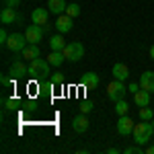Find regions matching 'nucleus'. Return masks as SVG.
<instances>
[{"label": "nucleus", "mask_w": 154, "mask_h": 154, "mask_svg": "<svg viewBox=\"0 0 154 154\" xmlns=\"http://www.w3.org/2000/svg\"><path fill=\"white\" fill-rule=\"evenodd\" d=\"M148 56H150V58L154 60V45H152V48H150V51H148Z\"/></svg>", "instance_id": "nucleus-34"}, {"label": "nucleus", "mask_w": 154, "mask_h": 154, "mask_svg": "<svg viewBox=\"0 0 154 154\" xmlns=\"http://www.w3.org/2000/svg\"><path fill=\"white\" fill-rule=\"evenodd\" d=\"M152 134H154V125L150 121H140V123H136L134 125V131H131V138H134V142L144 146V144H148L152 140Z\"/></svg>", "instance_id": "nucleus-1"}, {"label": "nucleus", "mask_w": 154, "mask_h": 154, "mask_svg": "<svg viewBox=\"0 0 154 154\" xmlns=\"http://www.w3.org/2000/svg\"><path fill=\"white\" fill-rule=\"evenodd\" d=\"M48 31H45V27H39V25H29L27 27V31H25V37H27V41L29 43H39L43 35H45Z\"/></svg>", "instance_id": "nucleus-6"}, {"label": "nucleus", "mask_w": 154, "mask_h": 154, "mask_svg": "<svg viewBox=\"0 0 154 154\" xmlns=\"http://www.w3.org/2000/svg\"><path fill=\"white\" fill-rule=\"evenodd\" d=\"M17 17H19V12L14 11V8H11V6H4L2 8V12H0V23L4 25H12V23H17Z\"/></svg>", "instance_id": "nucleus-11"}, {"label": "nucleus", "mask_w": 154, "mask_h": 154, "mask_svg": "<svg viewBox=\"0 0 154 154\" xmlns=\"http://www.w3.org/2000/svg\"><path fill=\"white\" fill-rule=\"evenodd\" d=\"M146 154H154V146H148L146 148Z\"/></svg>", "instance_id": "nucleus-33"}, {"label": "nucleus", "mask_w": 154, "mask_h": 154, "mask_svg": "<svg viewBox=\"0 0 154 154\" xmlns=\"http://www.w3.org/2000/svg\"><path fill=\"white\" fill-rule=\"evenodd\" d=\"M88 119H86V115H76V117L72 119V128H74V131H78V134H84V131L88 130Z\"/></svg>", "instance_id": "nucleus-13"}, {"label": "nucleus", "mask_w": 154, "mask_h": 154, "mask_svg": "<svg viewBox=\"0 0 154 154\" xmlns=\"http://www.w3.org/2000/svg\"><path fill=\"white\" fill-rule=\"evenodd\" d=\"M12 80H14L12 76H2V78H0V82H2V86H11V84H12Z\"/></svg>", "instance_id": "nucleus-30"}, {"label": "nucleus", "mask_w": 154, "mask_h": 154, "mask_svg": "<svg viewBox=\"0 0 154 154\" xmlns=\"http://www.w3.org/2000/svg\"><path fill=\"white\" fill-rule=\"evenodd\" d=\"M64 60H66L64 51H56V49H51V54L48 56V62L54 66V68H60V66L64 64Z\"/></svg>", "instance_id": "nucleus-19"}, {"label": "nucleus", "mask_w": 154, "mask_h": 154, "mask_svg": "<svg viewBox=\"0 0 154 154\" xmlns=\"http://www.w3.org/2000/svg\"><path fill=\"white\" fill-rule=\"evenodd\" d=\"M140 119L152 121L154 119V109H150V107H140Z\"/></svg>", "instance_id": "nucleus-22"}, {"label": "nucleus", "mask_w": 154, "mask_h": 154, "mask_svg": "<svg viewBox=\"0 0 154 154\" xmlns=\"http://www.w3.org/2000/svg\"><path fill=\"white\" fill-rule=\"evenodd\" d=\"M68 43H66V39H64V33H58V35H51L49 37V48L56 49V51H64Z\"/></svg>", "instance_id": "nucleus-16"}, {"label": "nucleus", "mask_w": 154, "mask_h": 154, "mask_svg": "<svg viewBox=\"0 0 154 154\" xmlns=\"http://www.w3.org/2000/svg\"><path fill=\"white\" fill-rule=\"evenodd\" d=\"M91 109H93V103H91V101H82V103H80V111H82V113H88Z\"/></svg>", "instance_id": "nucleus-28"}, {"label": "nucleus", "mask_w": 154, "mask_h": 154, "mask_svg": "<svg viewBox=\"0 0 154 154\" xmlns=\"http://www.w3.org/2000/svg\"><path fill=\"white\" fill-rule=\"evenodd\" d=\"M29 74V66H25V62H21V60H14L11 64V76L17 80V78H23V76H27Z\"/></svg>", "instance_id": "nucleus-9"}, {"label": "nucleus", "mask_w": 154, "mask_h": 154, "mask_svg": "<svg viewBox=\"0 0 154 154\" xmlns=\"http://www.w3.org/2000/svg\"><path fill=\"white\" fill-rule=\"evenodd\" d=\"M82 86L84 88H97L99 86V76L95 72H86L82 76Z\"/></svg>", "instance_id": "nucleus-20"}, {"label": "nucleus", "mask_w": 154, "mask_h": 154, "mask_svg": "<svg viewBox=\"0 0 154 154\" xmlns=\"http://www.w3.org/2000/svg\"><path fill=\"white\" fill-rule=\"evenodd\" d=\"M66 14H68V17H72V19H76V17L80 14V6H78V4H68Z\"/></svg>", "instance_id": "nucleus-24"}, {"label": "nucleus", "mask_w": 154, "mask_h": 154, "mask_svg": "<svg viewBox=\"0 0 154 154\" xmlns=\"http://www.w3.org/2000/svg\"><path fill=\"white\" fill-rule=\"evenodd\" d=\"M51 82H54V84H64V74H62V72L51 74Z\"/></svg>", "instance_id": "nucleus-26"}, {"label": "nucleus", "mask_w": 154, "mask_h": 154, "mask_svg": "<svg viewBox=\"0 0 154 154\" xmlns=\"http://www.w3.org/2000/svg\"><path fill=\"white\" fill-rule=\"evenodd\" d=\"M8 33H6V29H0V43H2V45H4V48H6V41H8Z\"/></svg>", "instance_id": "nucleus-29"}, {"label": "nucleus", "mask_w": 154, "mask_h": 154, "mask_svg": "<svg viewBox=\"0 0 154 154\" xmlns=\"http://www.w3.org/2000/svg\"><path fill=\"white\" fill-rule=\"evenodd\" d=\"M134 103H136L138 107H148L150 105V93L144 91V88H140V91L134 95Z\"/></svg>", "instance_id": "nucleus-17"}, {"label": "nucleus", "mask_w": 154, "mask_h": 154, "mask_svg": "<svg viewBox=\"0 0 154 154\" xmlns=\"http://www.w3.org/2000/svg\"><path fill=\"white\" fill-rule=\"evenodd\" d=\"M21 58L23 60H35V58H39V48H37V43H29L27 48L21 51Z\"/></svg>", "instance_id": "nucleus-18"}, {"label": "nucleus", "mask_w": 154, "mask_h": 154, "mask_svg": "<svg viewBox=\"0 0 154 154\" xmlns=\"http://www.w3.org/2000/svg\"><path fill=\"white\" fill-rule=\"evenodd\" d=\"M74 19L72 17H68L66 12L64 14H58V21H56V29H58V33H70L72 31V27H74V23H72Z\"/></svg>", "instance_id": "nucleus-7"}, {"label": "nucleus", "mask_w": 154, "mask_h": 154, "mask_svg": "<svg viewBox=\"0 0 154 154\" xmlns=\"http://www.w3.org/2000/svg\"><path fill=\"white\" fill-rule=\"evenodd\" d=\"M49 66H51V64L43 58L31 60V62H29V76H48Z\"/></svg>", "instance_id": "nucleus-3"}, {"label": "nucleus", "mask_w": 154, "mask_h": 154, "mask_svg": "<svg viewBox=\"0 0 154 154\" xmlns=\"http://www.w3.org/2000/svg\"><path fill=\"white\" fill-rule=\"evenodd\" d=\"M27 43H29V41H27V37H25L23 33H12V35L8 37V41H6V48L11 49V51H17V54H19V51H23V49L27 48Z\"/></svg>", "instance_id": "nucleus-5"}, {"label": "nucleus", "mask_w": 154, "mask_h": 154, "mask_svg": "<svg viewBox=\"0 0 154 154\" xmlns=\"http://www.w3.org/2000/svg\"><path fill=\"white\" fill-rule=\"evenodd\" d=\"M64 56L68 62H78V60H82L84 56V45L80 41H70L66 48H64Z\"/></svg>", "instance_id": "nucleus-2"}, {"label": "nucleus", "mask_w": 154, "mask_h": 154, "mask_svg": "<svg viewBox=\"0 0 154 154\" xmlns=\"http://www.w3.org/2000/svg\"><path fill=\"white\" fill-rule=\"evenodd\" d=\"M48 17H49V11H45V8H35V11L31 12V23L39 25V27H48Z\"/></svg>", "instance_id": "nucleus-10"}, {"label": "nucleus", "mask_w": 154, "mask_h": 154, "mask_svg": "<svg viewBox=\"0 0 154 154\" xmlns=\"http://www.w3.org/2000/svg\"><path fill=\"white\" fill-rule=\"evenodd\" d=\"M134 121H131L128 115H119V121H117V134L119 136H131L134 131Z\"/></svg>", "instance_id": "nucleus-8"}, {"label": "nucleus", "mask_w": 154, "mask_h": 154, "mask_svg": "<svg viewBox=\"0 0 154 154\" xmlns=\"http://www.w3.org/2000/svg\"><path fill=\"white\" fill-rule=\"evenodd\" d=\"M115 111H117L119 115H128V111H130V105H128V101H123V99L115 101Z\"/></svg>", "instance_id": "nucleus-21"}, {"label": "nucleus", "mask_w": 154, "mask_h": 154, "mask_svg": "<svg viewBox=\"0 0 154 154\" xmlns=\"http://www.w3.org/2000/svg\"><path fill=\"white\" fill-rule=\"evenodd\" d=\"M140 86H142L144 91H148V93H154V72H150V70L142 72V76H140Z\"/></svg>", "instance_id": "nucleus-12"}, {"label": "nucleus", "mask_w": 154, "mask_h": 154, "mask_svg": "<svg viewBox=\"0 0 154 154\" xmlns=\"http://www.w3.org/2000/svg\"><path fill=\"white\" fill-rule=\"evenodd\" d=\"M66 8H68L66 0H48V11L54 14H64Z\"/></svg>", "instance_id": "nucleus-14"}, {"label": "nucleus", "mask_w": 154, "mask_h": 154, "mask_svg": "<svg viewBox=\"0 0 154 154\" xmlns=\"http://www.w3.org/2000/svg\"><path fill=\"white\" fill-rule=\"evenodd\" d=\"M140 88H142V86H140V82H131V84H128V93H131V95H136Z\"/></svg>", "instance_id": "nucleus-27"}, {"label": "nucleus", "mask_w": 154, "mask_h": 154, "mask_svg": "<svg viewBox=\"0 0 154 154\" xmlns=\"http://www.w3.org/2000/svg\"><path fill=\"white\" fill-rule=\"evenodd\" d=\"M17 105H19L17 99H4V109H6V111H14Z\"/></svg>", "instance_id": "nucleus-25"}, {"label": "nucleus", "mask_w": 154, "mask_h": 154, "mask_svg": "<svg viewBox=\"0 0 154 154\" xmlns=\"http://www.w3.org/2000/svg\"><path fill=\"white\" fill-rule=\"evenodd\" d=\"M107 154H119V150H117V148H109V150H107Z\"/></svg>", "instance_id": "nucleus-32"}, {"label": "nucleus", "mask_w": 154, "mask_h": 154, "mask_svg": "<svg viewBox=\"0 0 154 154\" xmlns=\"http://www.w3.org/2000/svg\"><path fill=\"white\" fill-rule=\"evenodd\" d=\"M123 154H146V150H144L140 144H136V146H128L123 150Z\"/></svg>", "instance_id": "nucleus-23"}, {"label": "nucleus", "mask_w": 154, "mask_h": 154, "mask_svg": "<svg viewBox=\"0 0 154 154\" xmlns=\"http://www.w3.org/2000/svg\"><path fill=\"white\" fill-rule=\"evenodd\" d=\"M125 93H128V86L123 84V80H117V78H115L113 82H109V86H107V95H109L111 101H119V99H123Z\"/></svg>", "instance_id": "nucleus-4"}, {"label": "nucleus", "mask_w": 154, "mask_h": 154, "mask_svg": "<svg viewBox=\"0 0 154 154\" xmlns=\"http://www.w3.org/2000/svg\"><path fill=\"white\" fill-rule=\"evenodd\" d=\"M111 74H113V78H117V80H125V78L130 76V68L119 62V64H115V66L111 68Z\"/></svg>", "instance_id": "nucleus-15"}, {"label": "nucleus", "mask_w": 154, "mask_h": 154, "mask_svg": "<svg viewBox=\"0 0 154 154\" xmlns=\"http://www.w3.org/2000/svg\"><path fill=\"white\" fill-rule=\"evenodd\" d=\"M21 4V0H4V6H11V8H17Z\"/></svg>", "instance_id": "nucleus-31"}]
</instances>
